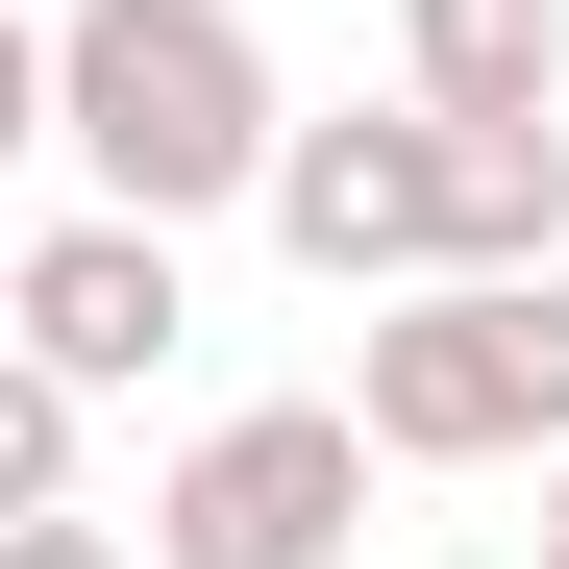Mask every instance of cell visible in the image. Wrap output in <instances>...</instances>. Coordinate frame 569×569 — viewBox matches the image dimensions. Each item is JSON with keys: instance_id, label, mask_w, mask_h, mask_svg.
<instances>
[{"instance_id": "cell-1", "label": "cell", "mask_w": 569, "mask_h": 569, "mask_svg": "<svg viewBox=\"0 0 569 569\" xmlns=\"http://www.w3.org/2000/svg\"><path fill=\"white\" fill-rule=\"evenodd\" d=\"M50 149L100 173L124 223H223L272 173V50L248 0H74L50 26Z\"/></svg>"}, {"instance_id": "cell-2", "label": "cell", "mask_w": 569, "mask_h": 569, "mask_svg": "<svg viewBox=\"0 0 569 569\" xmlns=\"http://www.w3.org/2000/svg\"><path fill=\"white\" fill-rule=\"evenodd\" d=\"M347 421H371V470H520V446H569V272H397L347 322Z\"/></svg>"}, {"instance_id": "cell-3", "label": "cell", "mask_w": 569, "mask_h": 569, "mask_svg": "<svg viewBox=\"0 0 569 569\" xmlns=\"http://www.w3.org/2000/svg\"><path fill=\"white\" fill-rule=\"evenodd\" d=\"M347 520H371V421L347 397H248V421L173 446V496H149L124 569H347Z\"/></svg>"}, {"instance_id": "cell-4", "label": "cell", "mask_w": 569, "mask_h": 569, "mask_svg": "<svg viewBox=\"0 0 569 569\" xmlns=\"http://www.w3.org/2000/svg\"><path fill=\"white\" fill-rule=\"evenodd\" d=\"M272 248L322 272V298H397V272H446V124L371 100V124H272Z\"/></svg>"}, {"instance_id": "cell-5", "label": "cell", "mask_w": 569, "mask_h": 569, "mask_svg": "<svg viewBox=\"0 0 569 569\" xmlns=\"http://www.w3.org/2000/svg\"><path fill=\"white\" fill-rule=\"evenodd\" d=\"M173 322H199V298H173V223H50V248H0V347H26V371H74V397H124V371H173Z\"/></svg>"}, {"instance_id": "cell-6", "label": "cell", "mask_w": 569, "mask_h": 569, "mask_svg": "<svg viewBox=\"0 0 569 569\" xmlns=\"http://www.w3.org/2000/svg\"><path fill=\"white\" fill-rule=\"evenodd\" d=\"M397 100L421 124H545L569 100V0H397Z\"/></svg>"}, {"instance_id": "cell-7", "label": "cell", "mask_w": 569, "mask_h": 569, "mask_svg": "<svg viewBox=\"0 0 569 569\" xmlns=\"http://www.w3.org/2000/svg\"><path fill=\"white\" fill-rule=\"evenodd\" d=\"M446 272H569V100L545 124H446Z\"/></svg>"}, {"instance_id": "cell-8", "label": "cell", "mask_w": 569, "mask_h": 569, "mask_svg": "<svg viewBox=\"0 0 569 569\" xmlns=\"http://www.w3.org/2000/svg\"><path fill=\"white\" fill-rule=\"evenodd\" d=\"M74 421H100V397H74V371H26V347H0V520H50V496H74Z\"/></svg>"}, {"instance_id": "cell-9", "label": "cell", "mask_w": 569, "mask_h": 569, "mask_svg": "<svg viewBox=\"0 0 569 569\" xmlns=\"http://www.w3.org/2000/svg\"><path fill=\"white\" fill-rule=\"evenodd\" d=\"M50 149V26H0V173Z\"/></svg>"}, {"instance_id": "cell-10", "label": "cell", "mask_w": 569, "mask_h": 569, "mask_svg": "<svg viewBox=\"0 0 569 569\" xmlns=\"http://www.w3.org/2000/svg\"><path fill=\"white\" fill-rule=\"evenodd\" d=\"M0 569H124V520H74V496H50V520H0Z\"/></svg>"}, {"instance_id": "cell-11", "label": "cell", "mask_w": 569, "mask_h": 569, "mask_svg": "<svg viewBox=\"0 0 569 569\" xmlns=\"http://www.w3.org/2000/svg\"><path fill=\"white\" fill-rule=\"evenodd\" d=\"M545 569H569V446H545Z\"/></svg>"}]
</instances>
